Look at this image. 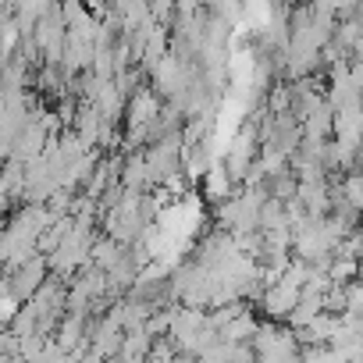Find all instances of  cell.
I'll return each mask as SVG.
<instances>
[{"instance_id":"obj_5","label":"cell","mask_w":363,"mask_h":363,"mask_svg":"<svg viewBox=\"0 0 363 363\" xmlns=\"http://www.w3.org/2000/svg\"><path fill=\"white\" fill-rule=\"evenodd\" d=\"M121 257H125V246H118V242H114V239H107V235H96V239H93V246H89V267H93V271H100V274H107Z\"/></svg>"},{"instance_id":"obj_10","label":"cell","mask_w":363,"mask_h":363,"mask_svg":"<svg viewBox=\"0 0 363 363\" xmlns=\"http://www.w3.org/2000/svg\"><path fill=\"white\" fill-rule=\"evenodd\" d=\"M171 359H174V345H171L167 338H160V342L150 345V352H146L143 363H171Z\"/></svg>"},{"instance_id":"obj_11","label":"cell","mask_w":363,"mask_h":363,"mask_svg":"<svg viewBox=\"0 0 363 363\" xmlns=\"http://www.w3.org/2000/svg\"><path fill=\"white\" fill-rule=\"evenodd\" d=\"M18 356V338L11 331H0V359H11Z\"/></svg>"},{"instance_id":"obj_6","label":"cell","mask_w":363,"mask_h":363,"mask_svg":"<svg viewBox=\"0 0 363 363\" xmlns=\"http://www.w3.org/2000/svg\"><path fill=\"white\" fill-rule=\"evenodd\" d=\"M253 331H257V317H253V310L246 306L242 313H235V317L218 331V338L228 342V345H246V342L253 338Z\"/></svg>"},{"instance_id":"obj_1","label":"cell","mask_w":363,"mask_h":363,"mask_svg":"<svg viewBox=\"0 0 363 363\" xmlns=\"http://www.w3.org/2000/svg\"><path fill=\"white\" fill-rule=\"evenodd\" d=\"M47 278H50L47 260H43V257H33V260H26L18 271L8 274V281H11V296H15L18 303H29V299L36 296V289H40Z\"/></svg>"},{"instance_id":"obj_9","label":"cell","mask_w":363,"mask_h":363,"mask_svg":"<svg viewBox=\"0 0 363 363\" xmlns=\"http://www.w3.org/2000/svg\"><path fill=\"white\" fill-rule=\"evenodd\" d=\"M328 281H331V285H349V281H356V260H331V264H328Z\"/></svg>"},{"instance_id":"obj_4","label":"cell","mask_w":363,"mask_h":363,"mask_svg":"<svg viewBox=\"0 0 363 363\" xmlns=\"http://www.w3.org/2000/svg\"><path fill=\"white\" fill-rule=\"evenodd\" d=\"M100 128H104V118H100L89 104H79L75 121H72L68 132H75V139L82 143V150H93V146L100 143Z\"/></svg>"},{"instance_id":"obj_2","label":"cell","mask_w":363,"mask_h":363,"mask_svg":"<svg viewBox=\"0 0 363 363\" xmlns=\"http://www.w3.org/2000/svg\"><path fill=\"white\" fill-rule=\"evenodd\" d=\"M296 303H299V285H292L289 278H281L278 285H271V289L260 292V310L267 313L271 324L285 320V317L296 310Z\"/></svg>"},{"instance_id":"obj_3","label":"cell","mask_w":363,"mask_h":363,"mask_svg":"<svg viewBox=\"0 0 363 363\" xmlns=\"http://www.w3.org/2000/svg\"><path fill=\"white\" fill-rule=\"evenodd\" d=\"M164 100L150 89V86H139L128 100H125V114H128V132H143L150 121H157Z\"/></svg>"},{"instance_id":"obj_8","label":"cell","mask_w":363,"mask_h":363,"mask_svg":"<svg viewBox=\"0 0 363 363\" xmlns=\"http://www.w3.org/2000/svg\"><path fill=\"white\" fill-rule=\"evenodd\" d=\"M8 331H11L15 338H29V335H36V310H33L29 303H22L18 313H15V320L8 324Z\"/></svg>"},{"instance_id":"obj_12","label":"cell","mask_w":363,"mask_h":363,"mask_svg":"<svg viewBox=\"0 0 363 363\" xmlns=\"http://www.w3.org/2000/svg\"><path fill=\"white\" fill-rule=\"evenodd\" d=\"M11 211V200H4V196H0V221H4V214Z\"/></svg>"},{"instance_id":"obj_7","label":"cell","mask_w":363,"mask_h":363,"mask_svg":"<svg viewBox=\"0 0 363 363\" xmlns=\"http://www.w3.org/2000/svg\"><path fill=\"white\" fill-rule=\"evenodd\" d=\"M228 196H235V186H232V178L225 174V167L214 164V167L203 174V200H211V203H225Z\"/></svg>"}]
</instances>
